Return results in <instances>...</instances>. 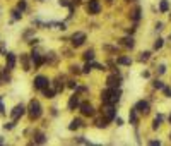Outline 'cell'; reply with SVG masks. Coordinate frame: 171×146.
<instances>
[{"label":"cell","instance_id":"obj_1","mask_svg":"<svg viewBox=\"0 0 171 146\" xmlns=\"http://www.w3.org/2000/svg\"><path fill=\"white\" fill-rule=\"evenodd\" d=\"M29 117L31 119H39L41 117V105H39V101L33 100L29 103Z\"/></svg>","mask_w":171,"mask_h":146},{"label":"cell","instance_id":"obj_2","mask_svg":"<svg viewBox=\"0 0 171 146\" xmlns=\"http://www.w3.org/2000/svg\"><path fill=\"white\" fill-rule=\"evenodd\" d=\"M87 12L89 14H99L101 12V3L99 0H89V3H87Z\"/></svg>","mask_w":171,"mask_h":146},{"label":"cell","instance_id":"obj_3","mask_svg":"<svg viewBox=\"0 0 171 146\" xmlns=\"http://www.w3.org/2000/svg\"><path fill=\"white\" fill-rule=\"evenodd\" d=\"M48 79L45 78V76H36L34 78V88H38V89H45L46 86H48Z\"/></svg>","mask_w":171,"mask_h":146},{"label":"cell","instance_id":"obj_4","mask_svg":"<svg viewBox=\"0 0 171 146\" xmlns=\"http://www.w3.org/2000/svg\"><path fill=\"white\" fill-rule=\"evenodd\" d=\"M84 41H86V35H84V33H75V35L72 36V45H74V46H81Z\"/></svg>","mask_w":171,"mask_h":146},{"label":"cell","instance_id":"obj_5","mask_svg":"<svg viewBox=\"0 0 171 146\" xmlns=\"http://www.w3.org/2000/svg\"><path fill=\"white\" fill-rule=\"evenodd\" d=\"M24 112H26V108H24L23 105H17V107L12 110V114H10V117H12L14 120H17L19 117H23V115H24Z\"/></svg>","mask_w":171,"mask_h":146},{"label":"cell","instance_id":"obj_6","mask_svg":"<svg viewBox=\"0 0 171 146\" xmlns=\"http://www.w3.org/2000/svg\"><path fill=\"white\" fill-rule=\"evenodd\" d=\"M135 112H140V114H147L149 112V103L147 101H139V103L135 105Z\"/></svg>","mask_w":171,"mask_h":146},{"label":"cell","instance_id":"obj_7","mask_svg":"<svg viewBox=\"0 0 171 146\" xmlns=\"http://www.w3.org/2000/svg\"><path fill=\"white\" fill-rule=\"evenodd\" d=\"M81 112H82L84 115H94V108L91 107L89 103H82V105H81Z\"/></svg>","mask_w":171,"mask_h":146},{"label":"cell","instance_id":"obj_8","mask_svg":"<svg viewBox=\"0 0 171 146\" xmlns=\"http://www.w3.org/2000/svg\"><path fill=\"white\" fill-rule=\"evenodd\" d=\"M7 69H14V65H16V55L14 53H7Z\"/></svg>","mask_w":171,"mask_h":146},{"label":"cell","instance_id":"obj_9","mask_svg":"<svg viewBox=\"0 0 171 146\" xmlns=\"http://www.w3.org/2000/svg\"><path fill=\"white\" fill-rule=\"evenodd\" d=\"M77 105H79V98L74 95V96H72L70 100H68V108H70V110H74V108L77 107Z\"/></svg>","mask_w":171,"mask_h":146},{"label":"cell","instance_id":"obj_10","mask_svg":"<svg viewBox=\"0 0 171 146\" xmlns=\"http://www.w3.org/2000/svg\"><path fill=\"white\" fill-rule=\"evenodd\" d=\"M81 126H82V120H81V119H75V120H72V122H70L68 129H70V131H74V129H79Z\"/></svg>","mask_w":171,"mask_h":146},{"label":"cell","instance_id":"obj_11","mask_svg":"<svg viewBox=\"0 0 171 146\" xmlns=\"http://www.w3.org/2000/svg\"><path fill=\"white\" fill-rule=\"evenodd\" d=\"M104 112H106V119H108V120H113V119H115V108L111 107V103H110V107H108Z\"/></svg>","mask_w":171,"mask_h":146},{"label":"cell","instance_id":"obj_12","mask_svg":"<svg viewBox=\"0 0 171 146\" xmlns=\"http://www.w3.org/2000/svg\"><path fill=\"white\" fill-rule=\"evenodd\" d=\"M159 9H161V12H168V10H169V2H168V0H161Z\"/></svg>","mask_w":171,"mask_h":146},{"label":"cell","instance_id":"obj_13","mask_svg":"<svg viewBox=\"0 0 171 146\" xmlns=\"http://www.w3.org/2000/svg\"><path fill=\"white\" fill-rule=\"evenodd\" d=\"M31 60L34 62L36 65H41V64H43V58L39 57V53H33V55H31Z\"/></svg>","mask_w":171,"mask_h":146},{"label":"cell","instance_id":"obj_14","mask_svg":"<svg viewBox=\"0 0 171 146\" xmlns=\"http://www.w3.org/2000/svg\"><path fill=\"white\" fill-rule=\"evenodd\" d=\"M45 136H43V134L41 132H36V136H34V143H39V144H43V143H45Z\"/></svg>","mask_w":171,"mask_h":146},{"label":"cell","instance_id":"obj_15","mask_svg":"<svg viewBox=\"0 0 171 146\" xmlns=\"http://www.w3.org/2000/svg\"><path fill=\"white\" fill-rule=\"evenodd\" d=\"M43 93H45V96H46V98H53L55 91H53V89H48V86H46L45 89H43Z\"/></svg>","mask_w":171,"mask_h":146},{"label":"cell","instance_id":"obj_16","mask_svg":"<svg viewBox=\"0 0 171 146\" xmlns=\"http://www.w3.org/2000/svg\"><path fill=\"white\" fill-rule=\"evenodd\" d=\"M108 86H110V88L118 86V79H116V78H110V79H108Z\"/></svg>","mask_w":171,"mask_h":146},{"label":"cell","instance_id":"obj_17","mask_svg":"<svg viewBox=\"0 0 171 146\" xmlns=\"http://www.w3.org/2000/svg\"><path fill=\"white\" fill-rule=\"evenodd\" d=\"M130 122H132L133 126H135V124H137V115H135V108H133V110H130Z\"/></svg>","mask_w":171,"mask_h":146},{"label":"cell","instance_id":"obj_18","mask_svg":"<svg viewBox=\"0 0 171 146\" xmlns=\"http://www.w3.org/2000/svg\"><path fill=\"white\" fill-rule=\"evenodd\" d=\"M118 64H123V65H130V64H132V60H130V58H127V57H122V58H118Z\"/></svg>","mask_w":171,"mask_h":146},{"label":"cell","instance_id":"obj_19","mask_svg":"<svg viewBox=\"0 0 171 146\" xmlns=\"http://www.w3.org/2000/svg\"><path fill=\"white\" fill-rule=\"evenodd\" d=\"M84 58H86V60H93V58H94V52H93V50H87V52L84 53Z\"/></svg>","mask_w":171,"mask_h":146},{"label":"cell","instance_id":"obj_20","mask_svg":"<svg viewBox=\"0 0 171 146\" xmlns=\"http://www.w3.org/2000/svg\"><path fill=\"white\" fill-rule=\"evenodd\" d=\"M123 45L132 48V46H133V40H132V38H125V40H123Z\"/></svg>","mask_w":171,"mask_h":146},{"label":"cell","instance_id":"obj_21","mask_svg":"<svg viewBox=\"0 0 171 146\" xmlns=\"http://www.w3.org/2000/svg\"><path fill=\"white\" fill-rule=\"evenodd\" d=\"M17 9H19V10H21V12H23V10H24V9H26V2H24V0H21V2H19V3H17Z\"/></svg>","mask_w":171,"mask_h":146},{"label":"cell","instance_id":"obj_22","mask_svg":"<svg viewBox=\"0 0 171 146\" xmlns=\"http://www.w3.org/2000/svg\"><path fill=\"white\" fill-rule=\"evenodd\" d=\"M149 55H151V53H149V52H144L142 55H140V62H145V60H149Z\"/></svg>","mask_w":171,"mask_h":146},{"label":"cell","instance_id":"obj_23","mask_svg":"<svg viewBox=\"0 0 171 146\" xmlns=\"http://www.w3.org/2000/svg\"><path fill=\"white\" fill-rule=\"evenodd\" d=\"M154 88H158V89H163V88H164V84H163L161 81H154Z\"/></svg>","mask_w":171,"mask_h":146},{"label":"cell","instance_id":"obj_24","mask_svg":"<svg viewBox=\"0 0 171 146\" xmlns=\"http://www.w3.org/2000/svg\"><path fill=\"white\" fill-rule=\"evenodd\" d=\"M139 17H140V9H135V10H133V19H139Z\"/></svg>","mask_w":171,"mask_h":146},{"label":"cell","instance_id":"obj_25","mask_svg":"<svg viewBox=\"0 0 171 146\" xmlns=\"http://www.w3.org/2000/svg\"><path fill=\"white\" fill-rule=\"evenodd\" d=\"M161 46H163V40H158V41L154 43V48H156V50H159Z\"/></svg>","mask_w":171,"mask_h":146},{"label":"cell","instance_id":"obj_26","mask_svg":"<svg viewBox=\"0 0 171 146\" xmlns=\"http://www.w3.org/2000/svg\"><path fill=\"white\" fill-rule=\"evenodd\" d=\"M163 91H164L166 96H169V98H171V89H169V88H163Z\"/></svg>","mask_w":171,"mask_h":146},{"label":"cell","instance_id":"obj_27","mask_svg":"<svg viewBox=\"0 0 171 146\" xmlns=\"http://www.w3.org/2000/svg\"><path fill=\"white\" fill-rule=\"evenodd\" d=\"M14 19H21V14H19V9H17V10H14Z\"/></svg>","mask_w":171,"mask_h":146},{"label":"cell","instance_id":"obj_28","mask_svg":"<svg viewBox=\"0 0 171 146\" xmlns=\"http://www.w3.org/2000/svg\"><path fill=\"white\" fill-rule=\"evenodd\" d=\"M164 72H166V67L164 65H159V74H164Z\"/></svg>","mask_w":171,"mask_h":146},{"label":"cell","instance_id":"obj_29","mask_svg":"<svg viewBox=\"0 0 171 146\" xmlns=\"http://www.w3.org/2000/svg\"><path fill=\"white\" fill-rule=\"evenodd\" d=\"M3 127H5V129H12V127H14V122H9V124H5V126H3Z\"/></svg>","mask_w":171,"mask_h":146},{"label":"cell","instance_id":"obj_30","mask_svg":"<svg viewBox=\"0 0 171 146\" xmlns=\"http://www.w3.org/2000/svg\"><path fill=\"white\" fill-rule=\"evenodd\" d=\"M91 71V64H86V67H84V72H89Z\"/></svg>","mask_w":171,"mask_h":146},{"label":"cell","instance_id":"obj_31","mask_svg":"<svg viewBox=\"0 0 171 146\" xmlns=\"http://www.w3.org/2000/svg\"><path fill=\"white\" fill-rule=\"evenodd\" d=\"M60 5H63V7L68 5V0H60Z\"/></svg>","mask_w":171,"mask_h":146},{"label":"cell","instance_id":"obj_32","mask_svg":"<svg viewBox=\"0 0 171 146\" xmlns=\"http://www.w3.org/2000/svg\"><path fill=\"white\" fill-rule=\"evenodd\" d=\"M75 86H77V83H74V81L68 83V88H75Z\"/></svg>","mask_w":171,"mask_h":146},{"label":"cell","instance_id":"obj_33","mask_svg":"<svg viewBox=\"0 0 171 146\" xmlns=\"http://www.w3.org/2000/svg\"><path fill=\"white\" fill-rule=\"evenodd\" d=\"M3 110V105H2V98H0V112Z\"/></svg>","mask_w":171,"mask_h":146},{"label":"cell","instance_id":"obj_34","mask_svg":"<svg viewBox=\"0 0 171 146\" xmlns=\"http://www.w3.org/2000/svg\"><path fill=\"white\" fill-rule=\"evenodd\" d=\"M2 143H3V139H2V138H0V144H2Z\"/></svg>","mask_w":171,"mask_h":146},{"label":"cell","instance_id":"obj_35","mask_svg":"<svg viewBox=\"0 0 171 146\" xmlns=\"http://www.w3.org/2000/svg\"><path fill=\"white\" fill-rule=\"evenodd\" d=\"M0 81H2V76H0ZM0 84H2V83H0Z\"/></svg>","mask_w":171,"mask_h":146},{"label":"cell","instance_id":"obj_36","mask_svg":"<svg viewBox=\"0 0 171 146\" xmlns=\"http://www.w3.org/2000/svg\"><path fill=\"white\" fill-rule=\"evenodd\" d=\"M169 122H171V115H169Z\"/></svg>","mask_w":171,"mask_h":146},{"label":"cell","instance_id":"obj_37","mask_svg":"<svg viewBox=\"0 0 171 146\" xmlns=\"http://www.w3.org/2000/svg\"><path fill=\"white\" fill-rule=\"evenodd\" d=\"M75 2H79V0H75Z\"/></svg>","mask_w":171,"mask_h":146}]
</instances>
